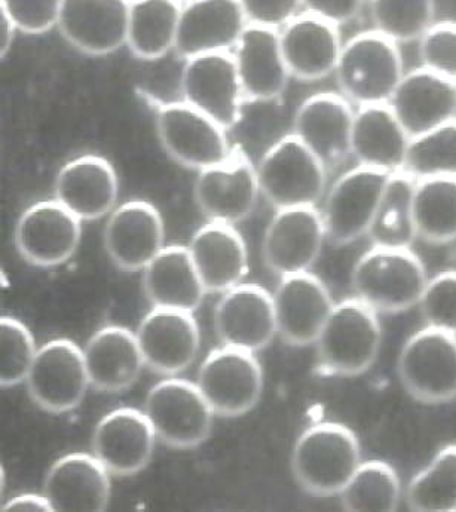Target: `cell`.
Instances as JSON below:
<instances>
[{"instance_id":"obj_1","label":"cell","mask_w":456,"mask_h":512,"mask_svg":"<svg viewBox=\"0 0 456 512\" xmlns=\"http://www.w3.org/2000/svg\"><path fill=\"white\" fill-rule=\"evenodd\" d=\"M379 314L357 297L336 303L315 345L317 372L357 377L372 369L382 346Z\"/></svg>"},{"instance_id":"obj_2","label":"cell","mask_w":456,"mask_h":512,"mask_svg":"<svg viewBox=\"0 0 456 512\" xmlns=\"http://www.w3.org/2000/svg\"><path fill=\"white\" fill-rule=\"evenodd\" d=\"M361 447L353 429L338 422H320L306 428L292 452V471L309 495H341L361 465Z\"/></svg>"},{"instance_id":"obj_3","label":"cell","mask_w":456,"mask_h":512,"mask_svg":"<svg viewBox=\"0 0 456 512\" xmlns=\"http://www.w3.org/2000/svg\"><path fill=\"white\" fill-rule=\"evenodd\" d=\"M428 280L424 263L410 248L372 245L351 272L354 296L378 314H400L418 306Z\"/></svg>"},{"instance_id":"obj_4","label":"cell","mask_w":456,"mask_h":512,"mask_svg":"<svg viewBox=\"0 0 456 512\" xmlns=\"http://www.w3.org/2000/svg\"><path fill=\"white\" fill-rule=\"evenodd\" d=\"M339 90L357 107L388 104L406 75L399 44L375 29L342 47L335 70Z\"/></svg>"},{"instance_id":"obj_5","label":"cell","mask_w":456,"mask_h":512,"mask_svg":"<svg viewBox=\"0 0 456 512\" xmlns=\"http://www.w3.org/2000/svg\"><path fill=\"white\" fill-rule=\"evenodd\" d=\"M327 171L295 134L272 144L256 167L260 193L275 210L317 207L326 193Z\"/></svg>"},{"instance_id":"obj_6","label":"cell","mask_w":456,"mask_h":512,"mask_svg":"<svg viewBox=\"0 0 456 512\" xmlns=\"http://www.w3.org/2000/svg\"><path fill=\"white\" fill-rule=\"evenodd\" d=\"M400 383L422 404L456 400V334L425 326L403 343L397 360Z\"/></svg>"},{"instance_id":"obj_7","label":"cell","mask_w":456,"mask_h":512,"mask_svg":"<svg viewBox=\"0 0 456 512\" xmlns=\"http://www.w3.org/2000/svg\"><path fill=\"white\" fill-rule=\"evenodd\" d=\"M158 440L173 449L201 446L210 437L214 412L197 383L179 377L161 380L149 391L145 410Z\"/></svg>"},{"instance_id":"obj_8","label":"cell","mask_w":456,"mask_h":512,"mask_svg":"<svg viewBox=\"0 0 456 512\" xmlns=\"http://www.w3.org/2000/svg\"><path fill=\"white\" fill-rule=\"evenodd\" d=\"M156 131L170 158L191 170L222 164L234 149L225 128L183 100L158 107Z\"/></svg>"},{"instance_id":"obj_9","label":"cell","mask_w":456,"mask_h":512,"mask_svg":"<svg viewBox=\"0 0 456 512\" xmlns=\"http://www.w3.org/2000/svg\"><path fill=\"white\" fill-rule=\"evenodd\" d=\"M197 385L214 415L237 418L254 409L262 397V366L254 352L225 345L205 358Z\"/></svg>"},{"instance_id":"obj_10","label":"cell","mask_w":456,"mask_h":512,"mask_svg":"<svg viewBox=\"0 0 456 512\" xmlns=\"http://www.w3.org/2000/svg\"><path fill=\"white\" fill-rule=\"evenodd\" d=\"M33 403L52 415L81 406L90 388L84 349L69 339H54L36 352L26 379Z\"/></svg>"},{"instance_id":"obj_11","label":"cell","mask_w":456,"mask_h":512,"mask_svg":"<svg viewBox=\"0 0 456 512\" xmlns=\"http://www.w3.org/2000/svg\"><path fill=\"white\" fill-rule=\"evenodd\" d=\"M390 176L358 165L333 183L321 210L327 241L348 245L367 236Z\"/></svg>"},{"instance_id":"obj_12","label":"cell","mask_w":456,"mask_h":512,"mask_svg":"<svg viewBox=\"0 0 456 512\" xmlns=\"http://www.w3.org/2000/svg\"><path fill=\"white\" fill-rule=\"evenodd\" d=\"M180 90L183 101L232 130L246 103L232 52H211L185 60Z\"/></svg>"},{"instance_id":"obj_13","label":"cell","mask_w":456,"mask_h":512,"mask_svg":"<svg viewBox=\"0 0 456 512\" xmlns=\"http://www.w3.org/2000/svg\"><path fill=\"white\" fill-rule=\"evenodd\" d=\"M194 193L208 222L237 225L253 213L260 195L256 167L234 147L222 164L198 171Z\"/></svg>"},{"instance_id":"obj_14","label":"cell","mask_w":456,"mask_h":512,"mask_svg":"<svg viewBox=\"0 0 456 512\" xmlns=\"http://www.w3.org/2000/svg\"><path fill=\"white\" fill-rule=\"evenodd\" d=\"M82 238V220L57 199L36 202L15 226V247L29 265L55 268L75 256Z\"/></svg>"},{"instance_id":"obj_15","label":"cell","mask_w":456,"mask_h":512,"mask_svg":"<svg viewBox=\"0 0 456 512\" xmlns=\"http://www.w3.org/2000/svg\"><path fill=\"white\" fill-rule=\"evenodd\" d=\"M327 241L323 216L317 207L277 210L262 242L263 262L278 277L308 272Z\"/></svg>"},{"instance_id":"obj_16","label":"cell","mask_w":456,"mask_h":512,"mask_svg":"<svg viewBox=\"0 0 456 512\" xmlns=\"http://www.w3.org/2000/svg\"><path fill=\"white\" fill-rule=\"evenodd\" d=\"M272 297L278 336L295 348L317 342L336 305L327 285L309 271L281 278Z\"/></svg>"},{"instance_id":"obj_17","label":"cell","mask_w":456,"mask_h":512,"mask_svg":"<svg viewBox=\"0 0 456 512\" xmlns=\"http://www.w3.org/2000/svg\"><path fill=\"white\" fill-rule=\"evenodd\" d=\"M164 238V220L158 208L133 199L110 213L104 228V250L116 268L139 272L161 253Z\"/></svg>"},{"instance_id":"obj_18","label":"cell","mask_w":456,"mask_h":512,"mask_svg":"<svg viewBox=\"0 0 456 512\" xmlns=\"http://www.w3.org/2000/svg\"><path fill=\"white\" fill-rule=\"evenodd\" d=\"M214 328L223 345L262 351L278 334L274 297L260 285L241 282L217 303Z\"/></svg>"},{"instance_id":"obj_19","label":"cell","mask_w":456,"mask_h":512,"mask_svg":"<svg viewBox=\"0 0 456 512\" xmlns=\"http://www.w3.org/2000/svg\"><path fill=\"white\" fill-rule=\"evenodd\" d=\"M136 334L146 366L164 376L189 369L200 352V327L194 312L153 308L140 321Z\"/></svg>"},{"instance_id":"obj_20","label":"cell","mask_w":456,"mask_h":512,"mask_svg":"<svg viewBox=\"0 0 456 512\" xmlns=\"http://www.w3.org/2000/svg\"><path fill=\"white\" fill-rule=\"evenodd\" d=\"M354 116L344 95H311L296 110L292 134L332 170L351 155Z\"/></svg>"},{"instance_id":"obj_21","label":"cell","mask_w":456,"mask_h":512,"mask_svg":"<svg viewBox=\"0 0 456 512\" xmlns=\"http://www.w3.org/2000/svg\"><path fill=\"white\" fill-rule=\"evenodd\" d=\"M130 0H63L57 27L72 47L109 55L127 45Z\"/></svg>"},{"instance_id":"obj_22","label":"cell","mask_w":456,"mask_h":512,"mask_svg":"<svg viewBox=\"0 0 456 512\" xmlns=\"http://www.w3.org/2000/svg\"><path fill=\"white\" fill-rule=\"evenodd\" d=\"M247 26L240 0H194L182 6L174 52L183 60L232 52Z\"/></svg>"},{"instance_id":"obj_23","label":"cell","mask_w":456,"mask_h":512,"mask_svg":"<svg viewBox=\"0 0 456 512\" xmlns=\"http://www.w3.org/2000/svg\"><path fill=\"white\" fill-rule=\"evenodd\" d=\"M156 434L148 416L133 407L104 415L93 434V455L112 475L130 477L151 462Z\"/></svg>"},{"instance_id":"obj_24","label":"cell","mask_w":456,"mask_h":512,"mask_svg":"<svg viewBox=\"0 0 456 512\" xmlns=\"http://www.w3.org/2000/svg\"><path fill=\"white\" fill-rule=\"evenodd\" d=\"M54 195L82 222H93L115 210L119 196L118 174L103 156H76L58 171Z\"/></svg>"},{"instance_id":"obj_25","label":"cell","mask_w":456,"mask_h":512,"mask_svg":"<svg viewBox=\"0 0 456 512\" xmlns=\"http://www.w3.org/2000/svg\"><path fill=\"white\" fill-rule=\"evenodd\" d=\"M246 103L280 98L290 76L281 51L280 30L249 24L232 51Z\"/></svg>"},{"instance_id":"obj_26","label":"cell","mask_w":456,"mask_h":512,"mask_svg":"<svg viewBox=\"0 0 456 512\" xmlns=\"http://www.w3.org/2000/svg\"><path fill=\"white\" fill-rule=\"evenodd\" d=\"M388 106L412 139L455 121L456 84L419 67L403 76Z\"/></svg>"},{"instance_id":"obj_27","label":"cell","mask_w":456,"mask_h":512,"mask_svg":"<svg viewBox=\"0 0 456 512\" xmlns=\"http://www.w3.org/2000/svg\"><path fill=\"white\" fill-rule=\"evenodd\" d=\"M280 42L290 76L301 81L335 73L344 47L339 26L306 11L280 29Z\"/></svg>"},{"instance_id":"obj_28","label":"cell","mask_w":456,"mask_h":512,"mask_svg":"<svg viewBox=\"0 0 456 512\" xmlns=\"http://www.w3.org/2000/svg\"><path fill=\"white\" fill-rule=\"evenodd\" d=\"M110 475L96 456L70 453L51 465L44 495L54 511H104L112 492Z\"/></svg>"},{"instance_id":"obj_29","label":"cell","mask_w":456,"mask_h":512,"mask_svg":"<svg viewBox=\"0 0 456 512\" xmlns=\"http://www.w3.org/2000/svg\"><path fill=\"white\" fill-rule=\"evenodd\" d=\"M188 248L207 293H225L249 272V251L234 225L208 222L194 233Z\"/></svg>"},{"instance_id":"obj_30","label":"cell","mask_w":456,"mask_h":512,"mask_svg":"<svg viewBox=\"0 0 456 512\" xmlns=\"http://www.w3.org/2000/svg\"><path fill=\"white\" fill-rule=\"evenodd\" d=\"M84 358L91 388L110 394L134 385L146 366L137 334L122 326L97 330L85 345Z\"/></svg>"},{"instance_id":"obj_31","label":"cell","mask_w":456,"mask_h":512,"mask_svg":"<svg viewBox=\"0 0 456 512\" xmlns=\"http://www.w3.org/2000/svg\"><path fill=\"white\" fill-rule=\"evenodd\" d=\"M410 136L388 104L355 110L351 156L358 165L388 174L405 170Z\"/></svg>"},{"instance_id":"obj_32","label":"cell","mask_w":456,"mask_h":512,"mask_svg":"<svg viewBox=\"0 0 456 512\" xmlns=\"http://www.w3.org/2000/svg\"><path fill=\"white\" fill-rule=\"evenodd\" d=\"M143 290L153 308L195 312L205 290L191 251L183 245H168L143 269Z\"/></svg>"},{"instance_id":"obj_33","label":"cell","mask_w":456,"mask_h":512,"mask_svg":"<svg viewBox=\"0 0 456 512\" xmlns=\"http://www.w3.org/2000/svg\"><path fill=\"white\" fill-rule=\"evenodd\" d=\"M182 3L134 0L130 3L127 45L140 60H159L174 51Z\"/></svg>"},{"instance_id":"obj_34","label":"cell","mask_w":456,"mask_h":512,"mask_svg":"<svg viewBox=\"0 0 456 512\" xmlns=\"http://www.w3.org/2000/svg\"><path fill=\"white\" fill-rule=\"evenodd\" d=\"M416 180L400 171L391 174L367 238L376 247L410 248L418 238L413 220Z\"/></svg>"},{"instance_id":"obj_35","label":"cell","mask_w":456,"mask_h":512,"mask_svg":"<svg viewBox=\"0 0 456 512\" xmlns=\"http://www.w3.org/2000/svg\"><path fill=\"white\" fill-rule=\"evenodd\" d=\"M416 235L430 244L456 239V177L416 180L413 190Z\"/></svg>"},{"instance_id":"obj_36","label":"cell","mask_w":456,"mask_h":512,"mask_svg":"<svg viewBox=\"0 0 456 512\" xmlns=\"http://www.w3.org/2000/svg\"><path fill=\"white\" fill-rule=\"evenodd\" d=\"M405 501L412 511H456V443L442 447L413 475L406 487Z\"/></svg>"},{"instance_id":"obj_37","label":"cell","mask_w":456,"mask_h":512,"mask_svg":"<svg viewBox=\"0 0 456 512\" xmlns=\"http://www.w3.org/2000/svg\"><path fill=\"white\" fill-rule=\"evenodd\" d=\"M403 496L402 483L393 466L384 461H363L339 498L347 511L388 512L400 507Z\"/></svg>"},{"instance_id":"obj_38","label":"cell","mask_w":456,"mask_h":512,"mask_svg":"<svg viewBox=\"0 0 456 512\" xmlns=\"http://www.w3.org/2000/svg\"><path fill=\"white\" fill-rule=\"evenodd\" d=\"M373 29L396 44L419 41L434 24L436 0H369Z\"/></svg>"},{"instance_id":"obj_39","label":"cell","mask_w":456,"mask_h":512,"mask_svg":"<svg viewBox=\"0 0 456 512\" xmlns=\"http://www.w3.org/2000/svg\"><path fill=\"white\" fill-rule=\"evenodd\" d=\"M403 171L415 180L456 177V121L412 137Z\"/></svg>"},{"instance_id":"obj_40","label":"cell","mask_w":456,"mask_h":512,"mask_svg":"<svg viewBox=\"0 0 456 512\" xmlns=\"http://www.w3.org/2000/svg\"><path fill=\"white\" fill-rule=\"evenodd\" d=\"M36 348L32 331L17 318H0V385L11 388L26 382Z\"/></svg>"},{"instance_id":"obj_41","label":"cell","mask_w":456,"mask_h":512,"mask_svg":"<svg viewBox=\"0 0 456 512\" xmlns=\"http://www.w3.org/2000/svg\"><path fill=\"white\" fill-rule=\"evenodd\" d=\"M418 306L425 326L456 334V272L430 278Z\"/></svg>"},{"instance_id":"obj_42","label":"cell","mask_w":456,"mask_h":512,"mask_svg":"<svg viewBox=\"0 0 456 512\" xmlns=\"http://www.w3.org/2000/svg\"><path fill=\"white\" fill-rule=\"evenodd\" d=\"M418 42L422 67L456 84V23H434Z\"/></svg>"},{"instance_id":"obj_43","label":"cell","mask_w":456,"mask_h":512,"mask_svg":"<svg viewBox=\"0 0 456 512\" xmlns=\"http://www.w3.org/2000/svg\"><path fill=\"white\" fill-rule=\"evenodd\" d=\"M63 0H0L18 32L42 35L57 26Z\"/></svg>"},{"instance_id":"obj_44","label":"cell","mask_w":456,"mask_h":512,"mask_svg":"<svg viewBox=\"0 0 456 512\" xmlns=\"http://www.w3.org/2000/svg\"><path fill=\"white\" fill-rule=\"evenodd\" d=\"M249 24L283 29L301 14L302 0H240Z\"/></svg>"},{"instance_id":"obj_45","label":"cell","mask_w":456,"mask_h":512,"mask_svg":"<svg viewBox=\"0 0 456 512\" xmlns=\"http://www.w3.org/2000/svg\"><path fill=\"white\" fill-rule=\"evenodd\" d=\"M364 2L366 0H302V6L306 12L342 26L360 14Z\"/></svg>"},{"instance_id":"obj_46","label":"cell","mask_w":456,"mask_h":512,"mask_svg":"<svg viewBox=\"0 0 456 512\" xmlns=\"http://www.w3.org/2000/svg\"><path fill=\"white\" fill-rule=\"evenodd\" d=\"M3 511H54L50 501L45 495L35 493H24L9 499L2 508Z\"/></svg>"},{"instance_id":"obj_47","label":"cell","mask_w":456,"mask_h":512,"mask_svg":"<svg viewBox=\"0 0 456 512\" xmlns=\"http://www.w3.org/2000/svg\"><path fill=\"white\" fill-rule=\"evenodd\" d=\"M15 32H18L15 27L14 21L9 18L5 11L0 9V55L5 58L11 48L12 41H14Z\"/></svg>"},{"instance_id":"obj_48","label":"cell","mask_w":456,"mask_h":512,"mask_svg":"<svg viewBox=\"0 0 456 512\" xmlns=\"http://www.w3.org/2000/svg\"><path fill=\"white\" fill-rule=\"evenodd\" d=\"M176 2L182 3V5H186V3L194 2V0H176Z\"/></svg>"},{"instance_id":"obj_49","label":"cell","mask_w":456,"mask_h":512,"mask_svg":"<svg viewBox=\"0 0 456 512\" xmlns=\"http://www.w3.org/2000/svg\"><path fill=\"white\" fill-rule=\"evenodd\" d=\"M130 2H134V0H130Z\"/></svg>"},{"instance_id":"obj_50","label":"cell","mask_w":456,"mask_h":512,"mask_svg":"<svg viewBox=\"0 0 456 512\" xmlns=\"http://www.w3.org/2000/svg\"><path fill=\"white\" fill-rule=\"evenodd\" d=\"M455 121H456V113H455Z\"/></svg>"}]
</instances>
